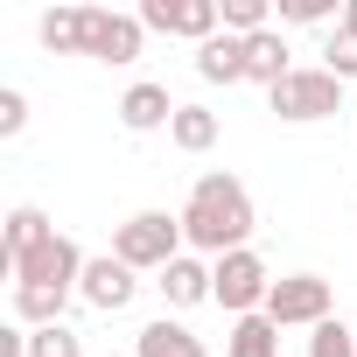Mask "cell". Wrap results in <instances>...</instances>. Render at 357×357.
Instances as JSON below:
<instances>
[{
	"label": "cell",
	"mask_w": 357,
	"mask_h": 357,
	"mask_svg": "<svg viewBox=\"0 0 357 357\" xmlns=\"http://www.w3.org/2000/svg\"><path fill=\"white\" fill-rule=\"evenodd\" d=\"M183 218V238L197 245V252H211V259H225V252H245V238H252V197H245V183L238 175H225V168H211V175H197V190H190V204L175 211Z\"/></svg>",
	"instance_id": "cell-1"
},
{
	"label": "cell",
	"mask_w": 357,
	"mask_h": 357,
	"mask_svg": "<svg viewBox=\"0 0 357 357\" xmlns=\"http://www.w3.org/2000/svg\"><path fill=\"white\" fill-rule=\"evenodd\" d=\"M183 218L168 211H133L119 231H112V259H126L133 273H168L175 259H183Z\"/></svg>",
	"instance_id": "cell-2"
},
{
	"label": "cell",
	"mask_w": 357,
	"mask_h": 357,
	"mask_svg": "<svg viewBox=\"0 0 357 357\" xmlns=\"http://www.w3.org/2000/svg\"><path fill=\"white\" fill-rule=\"evenodd\" d=\"M84 266H91V259L77 252V238L50 231V238H43L36 252H22L8 273H15V287H43V294H63V301H70V294L84 287Z\"/></svg>",
	"instance_id": "cell-3"
},
{
	"label": "cell",
	"mask_w": 357,
	"mask_h": 357,
	"mask_svg": "<svg viewBox=\"0 0 357 357\" xmlns=\"http://www.w3.org/2000/svg\"><path fill=\"white\" fill-rule=\"evenodd\" d=\"M266 294H273V273H266V259L245 245V252H225V259H211V301L238 322V315H259L266 308Z\"/></svg>",
	"instance_id": "cell-4"
},
{
	"label": "cell",
	"mask_w": 357,
	"mask_h": 357,
	"mask_svg": "<svg viewBox=\"0 0 357 357\" xmlns=\"http://www.w3.org/2000/svg\"><path fill=\"white\" fill-rule=\"evenodd\" d=\"M266 105H273V119H287V126H308V119H329L336 105H343V77H329L322 63L315 70H287L273 91H266Z\"/></svg>",
	"instance_id": "cell-5"
},
{
	"label": "cell",
	"mask_w": 357,
	"mask_h": 357,
	"mask_svg": "<svg viewBox=\"0 0 357 357\" xmlns=\"http://www.w3.org/2000/svg\"><path fill=\"white\" fill-rule=\"evenodd\" d=\"M329 280L322 273H280L273 280V294H266V315H273V329H322L329 322Z\"/></svg>",
	"instance_id": "cell-6"
},
{
	"label": "cell",
	"mask_w": 357,
	"mask_h": 357,
	"mask_svg": "<svg viewBox=\"0 0 357 357\" xmlns=\"http://www.w3.org/2000/svg\"><path fill=\"white\" fill-rule=\"evenodd\" d=\"M140 29H147V36H190V43L204 50L211 36H225V8H218V0H147V8H140Z\"/></svg>",
	"instance_id": "cell-7"
},
{
	"label": "cell",
	"mask_w": 357,
	"mask_h": 357,
	"mask_svg": "<svg viewBox=\"0 0 357 357\" xmlns=\"http://www.w3.org/2000/svg\"><path fill=\"white\" fill-rule=\"evenodd\" d=\"M133 287H140V280H133V266H126V259H112V252H98V259L84 266L77 301H84V308H98V315H119V308L133 301Z\"/></svg>",
	"instance_id": "cell-8"
},
{
	"label": "cell",
	"mask_w": 357,
	"mask_h": 357,
	"mask_svg": "<svg viewBox=\"0 0 357 357\" xmlns=\"http://www.w3.org/2000/svg\"><path fill=\"white\" fill-rule=\"evenodd\" d=\"M140 43H147L140 15H112V8H91V50H84V56H98V63H133V56H140Z\"/></svg>",
	"instance_id": "cell-9"
},
{
	"label": "cell",
	"mask_w": 357,
	"mask_h": 357,
	"mask_svg": "<svg viewBox=\"0 0 357 357\" xmlns=\"http://www.w3.org/2000/svg\"><path fill=\"white\" fill-rule=\"evenodd\" d=\"M175 112H183V105H175L168 98V84H126V98H119V126L126 133H154V126H175Z\"/></svg>",
	"instance_id": "cell-10"
},
{
	"label": "cell",
	"mask_w": 357,
	"mask_h": 357,
	"mask_svg": "<svg viewBox=\"0 0 357 357\" xmlns=\"http://www.w3.org/2000/svg\"><path fill=\"white\" fill-rule=\"evenodd\" d=\"M36 36H43V50H56V56H84V50H91V8H50V15L36 22Z\"/></svg>",
	"instance_id": "cell-11"
},
{
	"label": "cell",
	"mask_w": 357,
	"mask_h": 357,
	"mask_svg": "<svg viewBox=\"0 0 357 357\" xmlns=\"http://www.w3.org/2000/svg\"><path fill=\"white\" fill-rule=\"evenodd\" d=\"M154 287H161V301H168V308H197V301H211V266H204L197 252H183V259H175V266L154 280Z\"/></svg>",
	"instance_id": "cell-12"
},
{
	"label": "cell",
	"mask_w": 357,
	"mask_h": 357,
	"mask_svg": "<svg viewBox=\"0 0 357 357\" xmlns=\"http://www.w3.org/2000/svg\"><path fill=\"white\" fill-rule=\"evenodd\" d=\"M133 357H211V350H204V336H197V329H183V322H168V315H161V322H147V329H140Z\"/></svg>",
	"instance_id": "cell-13"
},
{
	"label": "cell",
	"mask_w": 357,
	"mask_h": 357,
	"mask_svg": "<svg viewBox=\"0 0 357 357\" xmlns=\"http://www.w3.org/2000/svg\"><path fill=\"white\" fill-rule=\"evenodd\" d=\"M287 70H294V63H287V36H280V29L245 36V77H252V84H266V91H273Z\"/></svg>",
	"instance_id": "cell-14"
},
{
	"label": "cell",
	"mask_w": 357,
	"mask_h": 357,
	"mask_svg": "<svg viewBox=\"0 0 357 357\" xmlns=\"http://www.w3.org/2000/svg\"><path fill=\"white\" fill-rule=\"evenodd\" d=\"M197 77H204V84H238V77H245V43H238V36H211V43L197 50Z\"/></svg>",
	"instance_id": "cell-15"
},
{
	"label": "cell",
	"mask_w": 357,
	"mask_h": 357,
	"mask_svg": "<svg viewBox=\"0 0 357 357\" xmlns=\"http://www.w3.org/2000/svg\"><path fill=\"white\" fill-rule=\"evenodd\" d=\"M225 357H280V329H273V315H266V308H259V315H238L231 336H225Z\"/></svg>",
	"instance_id": "cell-16"
},
{
	"label": "cell",
	"mask_w": 357,
	"mask_h": 357,
	"mask_svg": "<svg viewBox=\"0 0 357 357\" xmlns=\"http://www.w3.org/2000/svg\"><path fill=\"white\" fill-rule=\"evenodd\" d=\"M50 231H56V225H50L36 204H15V211H8V245H0V266H15L22 252H36Z\"/></svg>",
	"instance_id": "cell-17"
},
{
	"label": "cell",
	"mask_w": 357,
	"mask_h": 357,
	"mask_svg": "<svg viewBox=\"0 0 357 357\" xmlns=\"http://www.w3.org/2000/svg\"><path fill=\"white\" fill-rule=\"evenodd\" d=\"M168 140L183 147V154H211V147H218V112H211V105H183L175 126H168Z\"/></svg>",
	"instance_id": "cell-18"
},
{
	"label": "cell",
	"mask_w": 357,
	"mask_h": 357,
	"mask_svg": "<svg viewBox=\"0 0 357 357\" xmlns=\"http://www.w3.org/2000/svg\"><path fill=\"white\" fill-rule=\"evenodd\" d=\"M63 294H43V287H15V322L22 329H50V322H63Z\"/></svg>",
	"instance_id": "cell-19"
},
{
	"label": "cell",
	"mask_w": 357,
	"mask_h": 357,
	"mask_svg": "<svg viewBox=\"0 0 357 357\" xmlns=\"http://www.w3.org/2000/svg\"><path fill=\"white\" fill-rule=\"evenodd\" d=\"M218 8H225V36H266L273 29V8H266V0H218Z\"/></svg>",
	"instance_id": "cell-20"
},
{
	"label": "cell",
	"mask_w": 357,
	"mask_h": 357,
	"mask_svg": "<svg viewBox=\"0 0 357 357\" xmlns=\"http://www.w3.org/2000/svg\"><path fill=\"white\" fill-rule=\"evenodd\" d=\"M322 70L329 77H357V29H329V43H322Z\"/></svg>",
	"instance_id": "cell-21"
},
{
	"label": "cell",
	"mask_w": 357,
	"mask_h": 357,
	"mask_svg": "<svg viewBox=\"0 0 357 357\" xmlns=\"http://www.w3.org/2000/svg\"><path fill=\"white\" fill-rule=\"evenodd\" d=\"M29 357H84V343L70 322H50V329H29Z\"/></svg>",
	"instance_id": "cell-22"
},
{
	"label": "cell",
	"mask_w": 357,
	"mask_h": 357,
	"mask_svg": "<svg viewBox=\"0 0 357 357\" xmlns=\"http://www.w3.org/2000/svg\"><path fill=\"white\" fill-rule=\"evenodd\" d=\"M308 357H357V329L329 315L322 329H308Z\"/></svg>",
	"instance_id": "cell-23"
},
{
	"label": "cell",
	"mask_w": 357,
	"mask_h": 357,
	"mask_svg": "<svg viewBox=\"0 0 357 357\" xmlns=\"http://www.w3.org/2000/svg\"><path fill=\"white\" fill-rule=\"evenodd\" d=\"M280 22H301V29H343V8L336 0H280Z\"/></svg>",
	"instance_id": "cell-24"
},
{
	"label": "cell",
	"mask_w": 357,
	"mask_h": 357,
	"mask_svg": "<svg viewBox=\"0 0 357 357\" xmlns=\"http://www.w3.org/2000/svg\"><path fill=\"white\" fill-rule=\"evenodd\" d=\"M22 126H29V98H22V91H0V133L15 140Z\"/></svg>",
	"instance_id": "cell-25"
},
{
	"label": "cell",
	"mask_w": 357,
	"mask_h": 357,
	"mask_svg": "<svg viewBox=\"0 0 357 357\" xmlns=\"http://www.w3.org/2000/svg\"><path fill=\"white\" fill-rule=\"evenodd\" d=\"M343 29H357V0H350V8H343Z\"/></svg>",
	"instance_id": "cell-26"
}]
</instances>
